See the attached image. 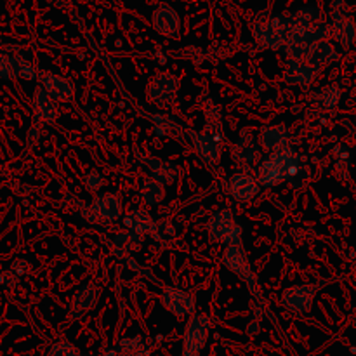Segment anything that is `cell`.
<instances>
[{
  "label": "cell",
  "instance_id": "6da1fadb",
  "mask_svg": "<svg viewBox=\"0 0 356 356\" xmlns=\"http://www.w3.org/2000/svg\"><path fill=\"white\" fill-rule=\"evenodd\" d=\"M302 170L301 156L294 148L280 149V152L270 153V156L261 160L257 165V181L264 188H275L285 181H292L299 176Z\"/></svg>",
  "mask_w": 356,
  "mask_h": 356
},
{
  "label": "cell",
  "instance_id": "7a4b0ae2",
  "mask_svg": "<svg viewBox=\"0 0 356 356\" xmlns=\"http://www.w3.org/2000/svg\"><path fill=\"white\" fill-rule=\"evenodd\" d=\"M207 235L212 242L225 243L226 247L242 243V228H240L233 211H229V209L216 211L209 218Z\"/></svg>",
  "mask_w": 356,
  "mask_h": 356
},
{
  "label": "cell",
  "instance_id": "3957f363",
  "mask_svg": "<svg viewBox=\"0 0 356 356\" xmlns=\"http://www.w3.org/2000/svg\"><path fill=\"white\" fill-rule=\"evenodd\" d=\"M289 28H291V16L280 14V16L271 17V19L257 21L252 28V33L257 44L271 49V51H277L287 44Z\"/></svg>",
  "mask_w": 356,
  "mask_h": 356
},
{
  "label": "cell",
  "instance_id": "277c9868",
  "mask_svg": "<svg viewBox=\"0 0 356 356\" xmlns=\"http://www.w3.org/2000/svg\"><path fill=\"white\" fill-rule=\"evenodd\" d=\"M222 264L228 268L232 273H235L243 284L247 285V289L250 291V294L256 299H263L259 294V285H257V278L254 275L252 268L249 264V257H247L245 249L243 245H228L222 252Z\"/></svg>",
  "mask_w": 356,
  "mask_h": 356
},
{
  "label": "cell",
  "instance_id": "5b68a950",
  "mask_svg": "<svg viewBox=\"0 0 356 356\" xmlns=\"http://www.w3.org/2000/svg\"><path fill=\"white\" fill-rule=\"evenodd\" d=\"M181 82L174 73L163 72L153 76L146 87V97L152 104H155L160 110L172 106L179 94Z\"/></svg>",
  "mask_w": 356,
  "mask_h": 356
},
{
  "label": "cell",
  "instance_id": "8992f818",
  "mask_svg": "<svg viewBox=\"0 0 356 356\" xmlns=\"http://www.w3.org/2000/svg\"><path fill=\"white\" fill-rule=\"evenodd\" d=\"M211 334V318L204 313H197L190 318L184 329L183 353L181 356H200Z\"/></svg>",
  "mask_w": 356,
  "mask_h": 356
},
{
  "label": "cell",
  "instance_id": "52a82bcc",
  "mask_svg": "<svg viewBox=\"0 0 356 356\" xmlns=\"http://www.w3.org/2000/svg\"><path fill=\"white\" fill-rule=\"evenodd\" d=\"M330 35L343 47H351L356 42V23L348 16L343 0H336L334 2Z\"/></svg>",
  "mask_w": 356,
  "mask_h": 356
},
{
  "label": "cell",
  "instance_id": "ba28073f",
  "mask_svg": "<svg viewBox=\"0 0 356 356\" xmlns=\"http://www.w3.org/2000/svg\"><path fill=\"white\" fill-rule=\"evenodd\" d=\"M139 162H141L143 169L148 172L149 179L156 181V183L169 186L174 184L181 177V167L177 163L170 162V160L156 159V156H145L138 155Z\"/></svg>",
  "mask_w": 356,
  "mask_h": 356
},
{
  "label": "cell",
  "instance_id": "9c48e42d",
  "mask_svg": "<svg viewBox=\"0 0 356 356\" xmlns=\"http://www.w3.org/2000/svg\"><path fill=\"white\" fill-rule=\"evenodd\" d=\"M261 156H263V148L259 146V141H256L252 136H242L232 148L233 162L243 172H249L252 167L259 165L261 160H263Z\"/></svg>",
  "mask_w": 356,
  "mask_h": 356
},
{
  "label": "cell",
  "instance_id": "30bf717a",
  "mask_svg": "<svg viewBox=\"0 0 356 356\" xmlns=\"http://www.w3.org/2000/svg\"><path fill=\"white\" fill-rule=\"evenodd\" d=\"M160 302H162V306L167 309V312H170L174 316H177V318H183V316H193L195 306H197L195 296L190 294L188 291H183V289L179 287L163 289Z\"/></svg>",
  "mask_w": 356,
  "mask_h": 356
},
{
  "label": "cell",
  "instance_id": "8fae6325",
  "mask_svg": "<svg viewBox=\"0 0 356 356\" xmlns=\"http://www.w3.org/2000/svg\"><path fill=\"white\" fill-rule=\"evenodd\" d=\"M94 219L103 222H115L124 218V205L117 193H97L89 204Z\"/></svg>",
  "mask_w": 356,
  "mask_h": 356
},
{
  "label": "cell",
  "instance_id": "7c38bea8",
  "mask_svg": "<svg viewBox=\"0 0 356 356\" xmlns=\"http://www.w3.org/2000/svg\"><path fill=\"white\" fill-rule=\"evenodd\" d=\"M318 285L312 284H302V285H294V287L285 289L284 294H282V302L287 309L294 313H308L312 309L313 301H315V296L318 292Z\"/></svg>",
  "mask_w": 356,
  "mask_h": 356
},
{
  "label": "cell",
  "instance_id": "4fadbf2b",
  "mask_svg": "<svg viewBox=\"0 0 356 356\" xmlns=\"http://www.w3.org/2000/svg\"><path fill=\"white\" fill-rule=\"evenodd\" d=\"M188 136H190V141H191V145H193L197 155L200 156L205 163H209V165L214 167L221 162L222 143L219 141V139H216L214 136L207 134L205 131H202V132L191 131V132H188Z\"/></svg>",
  "mask_w": 356,
  "mask_h": 356
},
{
  "label": "cell",
  "instance_id": "5bb4252c",
  "mask_svg": "<svg viewBox=\"0 0 356 356\" xmlns=\"http://www.w3.org/2000/svg\"><path fill=\"white\" fill-rule=\"evenodd\" d=\"M40 83L56 103H70L75 99V83L66 76L54 75V73H40Z\"/></svg>",
  "mask_w": 356,
  "mask_h": 356
},
{
  "label": "cell",
  "instance_id": "9a60e30c",
  "mask_svg": "<svg viewBox=\"0 0 356 356\" xmlns=\"http://www.w3.org/2000/svg\"><path fill=\"white\" fill-rule=\"evenodd\" d=\"M261 184L257 177H254L250 172H240L233 174L229 179V195L233 200L236 202H250L259 195Z\"/></svg>",
  "mask_w": 356,
  "mask_h": 356
},
{
  "label": "cell",
  "instance_id": "2e32d148",
  "mask_svg": "<svg viewBox=\"0 0 356 356\" xmlns=\"http://www.w3.org/2000/svg\"><path fill=\"white\" fill-rule=\"evenodd\" d=\"M320 75V68L313 66L308 61H292L289 59L287 66H285L284 79L285 82L291 83V86H299V87H309L316 80V76Z\"/></svg>",
  "mask_w": 356,
  "mask_h": 356
},
{
  "label": "cell",
  "instance_id": "e0dca14e",
  "mask_svg": "<svg viewBox=\"0 0 356 356\" xmlns=\"http://www.w3.org/2000/svg\"><path fill=\"white\" fill-rule=\"evenodd\" d=\"M153 28L159 31L163 37L177 38L181 31V19L179 14L176 13V9L170 6H160L156 7L155 13L152 17Z\"/></svg>",
  "mask_w": 356,
  "mask_h": 356
},
{
  "label": "cell",
  "instance_id": "ac0fdd59",
  "mask_svg": "<svg viewBox=\"0 0 356 356\" xmlns=\"http://www.w3.org/2000/svg\"><path fill=\"white\" fill-rule=\"evenodd\" d=\"M289 138H291V132L285 127L284 124L278 125H268V127H263L259 132V146L268 153L280 152V149L287 148L289 146Z\"/></svg>",
  "mask_w": 356,
  "mask_h": 356
},
{
  "label": "cell",
  "instance_id": "d6986e66",
  "mask_svg": "<svg viewBox=\"0 0 356 356\" xmlns=\"http://www.w3.org/2000/svg\"><path fill=\"white\" fill-rule=\"evenodd\" d=\"M122 222H124L125 228L143 236H155L156 229H159V221H155V218L145 209H134V211L127 212L122 218Z\"/></svg>",
  "mask_w": 356,
  "mask_h": 356
},
{
  "label": "cell",
  "instance_id": "ffe728a7",
  "mask_svg": "<svg viewBox=\"0 0 356 356\" xmlns=\"http://www.w3.org/2000/svg\"><path fill=\"white\" fill-rule=\"evenodd\" d=\"M33 117L40 124H54L59 117L58 103L45 92L44 87H37L33 96Z\"/></svg>",
  "mask_w": 356,
  "mask_h": 356
},
{
  "label": "cell",
  "instance_id": "44dd1931",
  "mask_svg": "<svg viewBox=\"0 0 356 356\" xmlns=\"http://www.w3.org/2000/svg\"><path fill=\"white\" fill-rule=\"evenodd\" d=\"M101 296V289L94 284L83 285L82 289H79L72 301V308H70V315L73 318H80L82 315H86L89 309L94 308V305L97 302Z\"/></svg>",
  "mask_w": 356,
  "mask_h": 356
},
{
  "label": "cell",
  "instance_id": "7402d4cb",
  "mask_svg": "<svg viewBox=\"0 0 356 356\" xmlns=\"http://www.w3.org/2000/svg\"><path fill=\"white\" fill-rule=\"evenodd\" d=\"M339 54H337L336 47L330 40H320L316 44L312 45L308 56H306V61L312 63L313 66L322 70V66L330 65V63L337 61Z\"/></svg>",
  "mask_w": 356,
  "mask_h": 356
},
{
  "label": "cell",
  "instance_id": "603a6c76",
  "mask_svg": "<svg viewBox=\"0 0 356 356\" xmlns=\"http://www.w3.org/2000/svg\"><path fill=\"white\" fill-rule=\"evenodd\" d=\"M143 242H145V236L138 235L134 232H120L113 238V247L118 254H129L136 252L143 247Z\"/></svg>",
  "mask_w": 356,
  "mask_h": 356
},
{
  "label": "cell",
  "instance_id": "cb8c5ba5",
  "mask_svg": "<svg viewBox=\"0 0 356 356\" xmlns=\"http://www.w3.org/2000/svg\"><path fill=\"white\" fill-rule=\"evenodd\" d=\"M207 134L214 136L219 141H225V129H222V115L216 104L205 106V129Z\"/></svg>",
  "mask_w": 356,
  "mask_h": 356
},
{
  "label": "cell",
  "instance_id": "d4e9b609",
  "mask_svg": "<svg viewBox=\"0 0 356 356\" xmlns=\"http://www.w3.org/2000/svg\"><path fill=\"white\" fill-rule=\"evenodd\" d=\"M139 197H141V200L145 202L146 205H159L165 200V186L148 177V179L141 184Z\"/></svg>",
  "mask_w": 356,
  "mask_h": 356
},
{
  "label": "cell",
  "instance_id": "484cf974",
  "mask_svg": "<svg viewBox=\"0 0 356 356\" xmlns=\"http://www.w3.org/2000/svg\"><path fill=\"white\" fill-rule=\"evenodd\" d=\"M148 351V344L143 337H131V339L122 341L120 344V353L124 356H146Z\"/></svg>",
  "mask_w": 356,
  "mask_h": 356
},
{
  "label": "cell",
  "instance_id": "4316f807",
  "mask_svg": "<svg viewBox=\"0 0 356 356\" xmlns=\"http://www.w3.org/2000/svg\"><path fill=\"white\" fill-rule=\"evenodd\" d=\"M0 79H3V80L17 79L16 56L0 54Z\"/></svg>",
  "mask_w": 356,
  "mask_h": 356
},
{
  "label": "cell",
  "instance_id": "83f0119b",
  "mask_svg": "<svg viewBox=\"0 0 356 356\" xmlns=\"http://www.w3.org/2000/svg\"><path fill=\"white\" fill-rule=\"evenodd\" d=\"M339 99H341V90L334 86L325 87V89L318 94L320 104H322L323 108H327V110H332V108H336L337 103H339Z\"/></svg>",
  "mask_w": 356,
  "mask_h": 356
},
{
  "label": "cell",
  "instance_id": "f1b7e54d",
  "mask_svg": "<svg viewBox=\"0 0 356 356\" xmlns=\"http://www.w3.org/2000/svg\"><path fill=\"white\" fill-rule=\"evenodd\" d=\"M16 73H17V79H24V80L37 79V72H35L33 65H31L30 61H26L24 58H17V56H16Z\"/></svg>",
  "mask_w": 356,
  "mask_h": 356
},
{
  "label": "cell",
  "instance_id": "f546056e",
  "mask_svg": "<svg viewBox=\"0 0 356 356\" xmlns=\"http://www.w3.org/2000/svg\"><path fill=\"white\" fill-rule=\"evenodd\" d=\"M47 356H83L73 346L72 343H66V341H61V343H56L54 346L49 350Z\"/></svg>",
  "mask_w": 356,
  "mask_h": 356
},
{
  "label": "cell",
  "instance_id": "4dcf8cb0",
  "mask_svg": "<svg viewBox=\"0 0 356 356\" xmlns=\"http://www.w3.org/2000/svg\"><path fill=\"white\" fill-rule=\"evenodd\" d=\"M83 183H86L87 190L92 191V193H97V191L104 186V177H103V174L97 172V170H92V172L87 174L86 179H83Z\"/></svg>",
  "mask_w": 356,
  "mask_h": 356
}]
</instances>
